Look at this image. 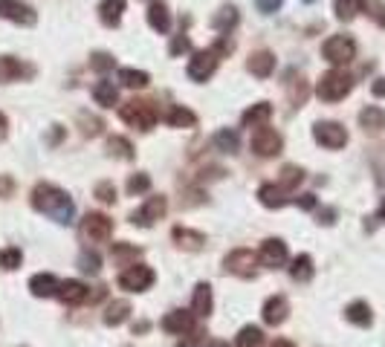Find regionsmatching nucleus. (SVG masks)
Masks as SVG:
<instances>
[{"instance_id":"obj_17","label":"nucleus","mask_w":385,"mask_h":347,"mask_svg":"<svg viewBox=\"0 0 385 347\" xmlns=\"http://www.w3.org/2000/svg\"><path fill=\"white\" fill-rule=\"evenodd\" d=\"M148 26L159 35H165L171 29V12L165 6V0H151L148 4Z\"/></svg>"},{"instance_id":"obj_13","label":"nucleus","mask_w":385,"mask_h":347,"mask_svg":"<svg viewBox=\"0 0 385 347\" xmlns=\"http://www.w3.org/2000/svg\"><path fill=\"white\" fill-rule=\"evenodd\" d=\"M258 264L261 267H270V269H278L287 264V243L281 237H270L261 243L258 249Z\"/></svg>"},{"instance_id":"obj_32","label":"nucleus","mask_w":385,"mask_h":347,"mask_svg":"<svg viewBox=\"0 0 385 347\" xmlns=\"http://www.w3.org/2000/svg\"><path fill=\"white\" fill-rule=\"evenodd\" d=\"M127 316H131V304H127V301H113V304H107V310H105V324L107 327H119L122 321H127Z\"/></svg>"},{"instance_id":"obj_50","label":"nucleus","mask_w":385,"mask_h":347,"mask_svg":"<svg viewBox=\"0 0 385 347\" xmlns=\"http://www.w3.org/2000/svg\"><path fill=\"white\" fill-rule=\"evenodd\" d=\"M12 188H15V183L6 177V174H0V197H9Z\"/></svg>"},{"instance_id":"obj_40","label":"nucleus","mask_w":385,"mask_h":347,"mask_svg":"<svg viewBox=\"0 0 385 347\" xmlns=\"http://www.w3.org/2000/svg\"><path fill=\"white\" fill-rule=\"evenodd\" d=\"M139 255L142 252L137 246H131V243H113V260H119V264H127V260H134L137 264Z\"/></svg>"},{"instance_id":"obj_24","label":"nucleus","mask_w":385,"mask_h":347,"mask_svg":"<svg viewBox=\"0 0 385 347\" xmlns=\"http://www.w3.org/2000/svg\"><path fill=\"white\" fill-rule=\"evenodd\" d=\"M56 295L64 304H84V301H88V287H84L81 281H61Z\"/></svg>"},{"instance_id":"obj_55","label":"nucleus","mask_w":385,"mask_h":347,"mask_svg":"<svg viewBox=\"0 0 385 347\" xmlns=\"http://www.w3.org/2000/svg\"><path fill=\"white\" fill-rule=\"evenodd\" d=\"M374 220H376V223H385V200H382V205H379V211L374 214Z\"/></svg>"},{"instance_id":"obj_29","label":"nucleus","mask_w":385,"mask_h":347,"mask_svg":"<svg viewBox=\"0 0 385 347\" xmlns=\"http://www.w3.org/2000/svg\"><path fill=\"white\" fill-rule=\"evenodd\" d=\"M211 145H215L221 154H235L241 139H238V130H229V127H221L215 137H211Z\"/></svg>"},{"instance_id":"obj_35","label":"nucleus","mask_w":385,"mask_h":347,"mask_svg":"<svg viewBox=\"0 0 385 347\" xmlns=\"http://www.w3.org/2000/svg\"><path fill=\"white\" fill-rule=\"evenodd\" d=\"M165 119H168L171 127H194V124H197V116H194L189 107H183V105H174V107L168 110Z\"/></svg>"},{"instance_id":"obj_42","label":"nucleus","mask_w":385,"mask_h":347,"mask_svg":"<svg viewBox=\"0 0 385 347\" xmlns=\"http://www.w3.org/2000/svg\"><path fill=\"white\" fill-rule=\"evenodd\" d=\"M78 124H81V134L84 137H99L102 134V119H96V116H88V113H81L78 116Z\"/></svg>"},{"instance_id":"obj_25","label":"nucleus","mask_w":385,"mask_h":347,"mask_svg":"<svg viewBox=\"0 0 385 347\" xmlns=\"http://www.w3.org/2000/svg\"><path fill=\"white\" fill-rule=\"evenodd\" d=\"M122 15H125V0H102L99 4V21L105 26H119Z\"/></svg>"},{"instance_id":"obj_1","label":"nucleus","mask_w":385,"mask_h":347,"mask_svg":"<svg viewBox=\"0 0 385 347\" xmlns=\"http://www.w3.org/2000/svg\"><path fill=\"white\" fill-rule=\"evenodd\" d=\"M32 208L35 211H41V214H47L50 220H56V223H73V217H75V203L70 200V194L67 191H61L58 186H53V183H38L35 188H32Z\"/></svg>"},{"instance_id":"obj_15","label":"nucleus","mask_w":385,"mask_h":347,"mask_svg":"<svg viewBox=\"0 0 385 347\" xmlns=\"http://www.w3.org/2000/svg\"><path fill=\"white\" fill-rule=\"evenodd\" d=\"M287 313H290V304L284 295H273L264 301V310H261V319L270 324V327H278L287 321Z\"/></svg>"},{"instance_id":"obj_28","label":"nucleus","mask_w":385,"mask_h":347,"mask_svg":"<svg viewBox=\"0 0 385 347\" xmlns=\"http://www.w3.org/2000/svg\"><path fill=\"white\" fill-rule=\"evenodd\" d=\"M345 319H348L351 324H357V327H371V321H374V313H371V307H368L365 301H354V304H348Z\"/></svg>"},{"instance_id":"obj_30","label":"nucleus","mask_w":385,"mask_h":347,"mask_svg":"<svg viewBox=\"0 0 385 347\" xmlns=\"http://www.w3.org/2000/svg\"><path fill=\"white\" fill-rule=\"evenodd\" d=\"M305 183V171L302 168H298V165H284L281 168V177H278V186L290 194V191H295L298 186H302Z\"/></svg>"},{"instance_id":"obj_18","label":"nucleus","mask_w":385,"mask_h":347,"mask_svg":"<svg viewBox=\"0 0 385 347\" xmlns=\"http://www.w3.org/2000/svg\"><path fill=\"white\" fill-rule=\"evenodd\" d=\"M171 237H174V243L186 252H200L206 246V235L194 232V229H186V226H174L171 229Z\"/></svg>"},{"instance_id":"obj_31","label":"nucleus","mask_w":385,"mask_h":347,"mask_svg":"<svg viewBox=\"0 0 385 347\" xmlns=\"http://www.w3.org/2000/svg\"><path fill=\"white\" fill-rule=\"evenodd\" d=\"M313 257L310 255H298L295 260H292V267H290V275H292V281H302V284H307L310 278H313Z\"/></svg>"},{"instance_id":"obj_44","label":"nucleus","mask_w":385,"mask_h":347,"mask_svg":"<svg viewBox=\"0 0 385 347\" xmlns=\"http://www.w3.org/2000/svg\"><path fill=\"white\" fill-rule=\"evenodd\" d=\"M151 188V177L148 174H134L131 180H127V194L137 197V194H145Z\"/></svg>"},{"instance_id":"obj_6","label":"nucleus","mask_w":385,"mask_h":347,"mask_svg":"<svg viewBox=\"0 0 385 347\" xmlns=\"http://www.w3.org/2000/svg\"><path fill=\"white\" fill-rule=\"evenodd\" d=\"M78 235L88 243H105L113 235V220L102 211H90V214H84V220L78 223Z\"/></svg>"},{"instance_id":"obj_54","label":"nucleus","mask_w":385,"mask_h":347,"mask_svg":"<svg viewBox=\"0 0 385 347\" xmlns=\"http://www.w3.org/2000/svg\"><path fill=\"white\" fill-rule=\"evenodd\" d=\"M9 134V122H6V116L4 113H0V139H4Z\"/></svg>"},{"instance_id":"obj_4","label":"nucleus","mask_w":385,"mask_h":347,"mask_svg":"<svg viewBox=\"0 0 385 347\" xmlns=\"http://www.w3.org/2000/svg\"><path fill=\"white\" fill-rule=\"evenodd\" d=\"M119 116H122L125 124H131V127H137V130H151V127L157 124V119H159L154 102H148V99H131V102H125V105L119 107Z\"/></svg>"},{"instance_id":"obj_36","label":"nucleus","mask_w":385,"mask_h":347,"mask_svg":"<svg viewBox=\"0 0 385 347\" xmlns=\"http://www.w3.org/2000/svg\"><path fill=\"white\" fill-rule=\"evenodd\" d=\"M333 12H336V18L339 21H354L359 12H362V0H336L333 4Z\"/></svg>"},{"instance_id":"obj_33","label":"nucleus","mask_w":385,"mask_h":347,"mask_svg":"<svg viewBox=\"0 0 385 347\" xmlns=\"http://www.w3.org/2000/svg\"><path fill=\"white\" fill-rule=\"evenodd\" d=\"M119 81H122L125 87H131V90H142V87H148L151 75H148L145 70H134V67H125V70H119Z\"/></svg>"},{"instance_id":"obj_59","label":"nucleus","mask_w":385,"mask_h":347,"mask_svg":"<svg viewBox=\"0 0 385 347\" xmlns=\"http://www.w3.org/2000/svg\"><path fill=\"white\" fill-rule=\"evenodd\" d=\"M305 4H313V0H305Z\"/></svg>"},{"instance_id":"obj_58","label":"nucleus","mask_w":385,"mask_h":347,"mask_svg":"<svg viewBox=\"0 0 385 347\" xmlns=\"http://www.w3.org/2000/svg\"><path fill=\"white\" fill-rule=\"evenodd\" d=\"M177 347H197V344H194V341H180Z\"/></svg>"},{"instance_id":"obj_27","label":"nucleus","mask_w":385,"mask_h":347,"mask_svg":"<svg viewBox=\"0 0 385 347\" xmlns=\"http://www.w3.org/2000/svg\"><path fill=\"white\" fill-rule=\"evenodd\" d=\"M93 99H96L99 107H113V105L119 102V87L105 78V81H99V84L93 87Z\"/></svg>"},{"instance_id":"obj_39","label":"nucleus","mask_w":385,"mask_h":347,"mask_svg":"<svg viewBox=\"0 0 385 347\" xmlns=\"http://www.w3.org/2000/svg\"><path fill=\"white\" fill-rule=\"evenodd\" d=\"M21 264H23V252H21L18 246H9V249H4V252H0V267H4L6 272L18 269Z\"/></svg>"},{"instance_id":"obj_21","label":"nucleus","mask_w":385,"mask_h":347,"mask_svg":"<svg viewBox=\"0 0 385 347\" xmlns=\"http://www.w3.org/2000/svg\"><path fill=\"white\" fill-rule=\"evenodd\" d=\"M191 310L200 319H209L211 310H215V298H211V287L209 284H197L194 287V298H191Z\"/></svg>"},{"instance_id":"obj_2","label":"nucleus","mask_w":385,"mask_h":347,"mask_svg":"<svg viewBox=\"0 0 385 347\" xmlns=\"http://www.w3.org/2000/svg\"><path fill=\"white\" fill-rule=\"evenodd\" d=\"M226 35H229V32H223V35H221V41L215 43V47H209V50H197V53L191 55L189 70H186L191 81H209L211 75H215V70H218L221 58H223L226 53H232V41H229Z\"/></svg>"},{"instance_id":"obj_46","label":"nucleus","mask_w":385,"mask_h":347,"mask_svg":"<svg viewBox=\"0 0 385 347\" xmlns=\"http://www.w3.org/2000/svg\"><path fill=\"white\" fill-rule=\"evenodd\" d=\"M191 50V41H189V35H174V41H171V47H168V55H183V53H189Z\"/></svg>"},{"instance_id":"obj_7","label":"nucleus","mask_w":385,"mask_h":347,"mask_svg":"<svg viewBox=\"0 0 385 347\" xmlns=\"http://www.w3.org/2000/svg\"><path fill=\"white\" fill-rule=\"evenodd\" d=\"M154 281H157V275H154V269L145 267V264H131V267H127V269L119 275V287H122L125 292H145V289L154 287Z\"/></svg>"},{"instance_id":"obj_5","label":"nucleus","mask_w":385,"mask_h":347,"mask_svg":"<svg viewBox=\"0 0 385 347\" xmlns=\"http://www.w3.org/2000/svg\"><path fill=\"white\" fill-rule=\"evenodd\" d=\"M322 55H325L330 64H336V67L351 64V61L357 58V41H354L351 35H330V38L322 43Z\"/></svg>"},{"instance_id":"obj_19","label":"nucleus","mask_w":385,"mask_h":347,"mask_svg":"<svg viewBox=\"0 0 385 347\" xmlns=\"http://www.w3.org/2000/svg\"><path fill=\"white\" fill-rule=\"evenodd\" d=\"M58 284H61V281H58L53 272H38V275L29 278V292H32L35 298H50V295L58 292Z\"/></svg>"},{"instance_id":"obj_37","label":"nucleus","mask_w":385,"mask_h":347,"mask_svg":"<svg viewBox=\"0 0 385 347\" xmlns=\"http://www.w3.org/2000/svg\"><path fill=\"white\" fill-rule=\"evenodd\" d=\"M235 23H238V9L235 6H221V12L211 18V26L221 29V32H229Z\"/></svg>"},{"instance_id":"obj_20","label":"nucleus","mask_w":385,"mask_h":347,"mask_svg":"<svg viewBox=\"0 0 385 347\" xmlns=\"http://www.w3.org/2000/svg\"><path fill=\"white\" fill-rule=\"evenodd\" d=\"M246 70H249L252 75H258V78H270V75L275 73V55L267 53V50L252 53L249 61H246Z\"/></svg>"},{"instance_id":"obj_12","label":"nucleus","mask_w":385,"mask_h":347,"mask_svg":"<svg viewBox=\"0 0 385 347\" xmlns=\"http://www.w3.org/2000/svg\"><path fill=\"white\" fill-rule=\"evenodd\" d=\"M0 18L21 23V26H35L38 12L29 4H21V0H0Z\"/></svg>"},{"instance_id":"obj_11","label":"nucleus","mask_w":385,"mask_h":347,"mask_svg":"<svg viewBox=\"0 0 385 347\" xmlns=\"http://www.w3.org/2000/svg\"><path fill=\"white\" fill-rule=\"evenodd\" d=\"M165 211H168L165 197H148V200H145V205H142L139 211H134V214H131V223H134V226L148 229V226H154L157 220H162Z\"/></svg>"},{"instance_id":"obj_38","label":"nucleus","mask_w":385,"mask_h":347,"mask_svg":"<svg viewBox=\"0 0 385 347\" xmlns=\"http://www.w3.org/2000/svg\"><path fill=\"white\" fill-rule=\"evenodd\" d=\"M107 148H110V154L119 156V159H134V145L127 142L125 137H110V139H107Z\"/></svg>"},{"instance_id":"obj_10","label":"nucleus","mask_w":385,"mask_h":347,"mask_svg":"<svg viewBox=\"0 0 385 347\" xmlns=\"http://www.w3.org/2000/svg\"><path fill=\"white\" fill-rule=\"evenodd\" d=\"M226 272L238 275V278H255V264H258V255H252L249 249H235L226 255Z\"/></svg>"},{"instance_id":"obj_14","label":"nucleus","mask_w":385,"mask_h":347,"mask_svg":"<svg viewBox=\"0 0 385 347\" xmlns=\"http://www.w3.org/2000/svg\"><path fill=\"white\" fill-rule=\"evenodd\" d=\"M32 75H35L32 64L12 58V55H0V84H12V81H21V78H32Z\"/></svg>"},{"instance_id":"obj_57","label":"nucleus","mask_w":385,"mask_h":347,"mask_svg":"<svg viewBox=\"0 0 385 347\" xmlns=\"http://www.w3.org/2000/svg\"><path fill=\"white\" fill-rule=\"evenodd\" d=\"M206 347H229V344H226V341H221V338H209V341H206Z\"/></svg>"},{"instance_id":"obj_48","label":"nucleus","mask_w":385,"mask_h":347,"mask_svg":"<svg viewBox=\"0 0 385 347\" xmlns=\"http://www.w3.org/2000/svg\"><path fill=\"white\" fill-rule=\"evenodd\" d=\"M255 6H258L261 15H273V12H278L284 6V0H255Z\"/></svg>"},{"instance_id":"obj_3","label":"nucleus","mask_w":385,"mask_h":347,"mask_svg":"<svg viewBox=\"0 0 385 347\" xmlns=\"http://www.w3.org/2000/svg\"><path fill=\"white\" fill-rule=\"evenodd\" d=\"M351 90H354V75L345 70H327L316 84V96L322 102H342Z\"/></svg>"},{"instance_id":"obj_26","label":"nucleus","mask_w":385,"mask_h":347,"mask_svg":"<svg viewBox=\"0 0 385 347\" xmlns=\"http://www.w3.org/2000/svg\"><path fill=\"white\" fill-rule=\"evenodd\" d=\"M258 200H261V205H267V208H281V205L290 203V200H287V191H284L281 186H273V183H267V186L258 188Z\"/></svg>"},{"instance_id":"obj_51","label":"nucleus","mask_w":385,"mask_h":347,"mask_svg":"<svg viewBox=\"0 0 385 347\" xmlns=\"http://www.w3.org/2000/svg\"><path fill=\"white\" fill-rule=\"evenodd\" d=\"M295 205H302V208H307V211L316 208V194H302V197L295 200Z\"/></svg>"},{"instance_id":"obj_34","label":"nucleus","mask_w":385,"mask_h":347,"mask_svg":"<svg viewBox=\"0 0 385 347\" xmlns=\"http://www.w3.org/2000/svg\"><path fill=\"white\" fill-rule=\"evenodd\" d=\"M261 344H264V330L255 324L241 327V333L235 336V347H261Z\"/></svg>"},{"instance_id":"obj_52","label":"nucleus","mask_w":385,"mask_h":347,"mask_svg":"<svg viewBox=\"0 0 385 347\" xmlns=\"http://www.w3.org/2000/svg\"><path fill=\"white\" fill-rule=\"evenodd\" d=\"M371 93H374L376 99H382V96H385V75H382V78H376V81L371 84Z\"/></svg>"},{"instance_id":"obj_9","label":"nucleus","mask_w":385,"mask_h":347,"mask_svg":"<svg viewBox=\"0 0 385 347\" xmlns=\"http://www.w3.org/2000/svg\"><path fill=\"white\" fill-rule=\"evenodd\" d=\"M252 151L258 154V156H264V159L278 156L284 151V139H281L278 130L261 124V127H255V134H252Z\"/></svg>"},{"instance_id":"obj_8","label":"nucleus","mask_w":385,"mask_h":347,"mask_svg":"<svg viewBox=\"0 0 385 347\" xmlns=\"http://www.w3.org/2000/svg\"><path fill=\"white\" fill-rule=\"evenodd\" d=\"M313 139L327 151H339V148L348 145V130L339 122H316L313 124Z\"/></svg>"},{"instance_id":"obj_47","label":"nucleus","mask_w":385,"mask_h":347,"mask_svg":"<svg viewBox=\"0 0 385 347\" xmlns=\"http://www.w3.org/2000/svg\"><path fill=\"white\" fill-rule=\"evenodd\" d=\"M93 194H96L102 203H107V205H113V203H116V186H113V183H107V180H105V183H99Z\"/></svg>"},{"instance_id":"obj_23","label":"nucleus","mask_w":385,"mask_h":347,"mask_svg":"<svg viewBox=\"0 0 385 347\" xmlns=\"http://www.w3.org/2000/svg\"><path fill=\"white\" fill-rule=\"evenodd\" d=\"M359 127L365 130V134H382V130H385V110L376 107V105L365 107L359 113Z\"/></svg>"},{"instance_id":"obj_41","label":"nucleus","mask_w":385,"mask_h":347,"mask_svg":"<svg viewBox=\"0 0 385 347\" xmlns=\"http://www.w3.org/2000/svg\"><path fill=\"white\" fill-rule=\"evenodd\" d=\"M78 267H81V272H90V275H96V272L102 269V260H99V255H96V252L84 249V252L78 255Z\"/></svg>"},{"instance_id":"obj_16","label":"nucleus","mask_w":385,"mask_h":347,"mask_svg":"<svg viewBox=\"0 0 385 347\" xmlns=\"http://www.w3.org/2000/svg\"><path fill=\"white\" fill-rule=\"evenodd\" d=\"M191 327H194V313H189V310H171L162 319V330L165 333H174V336H183Z\"/></svg>"},{"instance_id":"obj_43","label":"nucleus","mask_w":385,"mask_h":347,"mask_svg":"<svg viewBox=\"0 0 385 347\" xmlns=\"http://www.w3.org/2000/svg\"><path fill=\"white\" fill-rule=\"evenodd\" d=\"M362 12H368L385 29V4H382V0H362Z\"/></svg>"},{"instance_id":"obj_53","label":"nucleus","mask_w":385,"mask_h":347,"mask_svg":"<svg viewBox=\"0 0 385 347\" xmlns=\"http://www.w3.org/2000/svg\"><path fill=\"white\" fill-rule=\"evenodd\" d=\"M333 220H336V211H333V208H325V211H319V223L330 226Z\"/></svg>"},{"instance_id":"obj_22","label":"nucleus","mask_w":385,"mask_h":347,"mask_svg":"<svg viewBox=\"0 0 385 347\" xmlns=\"http://www.w3.org/2000/svg\"><path fill=\"white\" fill-rule=\"evenodd\" d=\"M270 116H273V105L270 102H258V105H252V107L243 110L241 124L243 127H261V124L270 122Z\"/></svg>"},{"instance_id":"obj_56","label":"nucleus","mask_w":385,"mask_h":347,"mask_svg":"<svg viewBox=\"0 0 385 347\" xmlns=\"http://www.w3.org/2000/svg\"><path fill=\"white\" fill-rule=\"evenodd\" d=\"M270 347H295V344H292L290 338H275V341H273Z\"/></svg>"},{"instance_id":"obj_49","label":"nucleus","mask_w":385,"mask_h":347,"mask_svg":"<svg viewBox=\"0 0 385 347\" xmlns=\"http://www.w3.org/2000/svg\"><path fill=\"white\" fill-rule=\"evenodd\" d=\"M305 99H307V84H305L302 78H298V84L292 87V105H295V107H302V105H305Z\"/></svg>"},{"instance_id":"obj_45","label":"nucleus","mask_w":385,"mask_h":347,"mask_svg":"<svg viewBox=\"0 0 385 347\" xmlns=\"http://www.w3.org/2000/svg\"><path fill=\"white\" fill-rule=\"evenodd\" d=\"M90 67H93L96 73H110V70L116 67V58H113L110 53H93V55H90Z\"/></svg>"}]
</instances>
